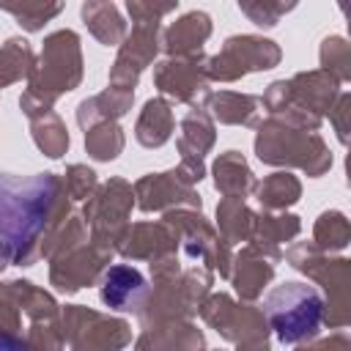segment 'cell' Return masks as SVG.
<instances>
[{
	"label": "cell",
	"mask_w": 351,
	"mask_h": 351,
	"mask_svg": "<svg viewBox=\"0 0 351 351\" xmlns=\"http://www.w3.org/2000/svg\"><path fill=\"white\" fill-rule=\"evenodd\" d=\"M255 154L266 165H285L299 167L307 176H324L332 167V154L321 134L315 132H299L293 126H285L282 121H263L258 126L255 137Z\"/></svg>",
	"instance_id": "4"
},
{
	"label": "cell",
	"mask_w": 351,
	"mask_h": 351,
	"mask_svg": "<svg viewBox=\"0 0 351 351\" xmlns=\"http://www.w3.org/2000/svg\"><path fill=\"white\" fill-rule=\"evenodd\" d=\"M0 351H33L25 337H14V335H0Z\"/></svg>",
	"instance_id": "41"
},
{
	"label": "cell",
	"mask_w": 351,
	"mask_h": 351,
	"mask_svg": "<svg viewBox=\"0 0 351 351\" xmlns=\"http://www.w3.org/2000/svg\"><path fill=\"white\" fill-rule=\"evenodd\" d=\"M3 266H5V263H3V261H0V271H3Z\"/></svg>",
	"instance_id": "42"
},
{
	"label": "cell",
	"mask_w": 351,
	"mask_h": 351,
	"mask_svg": "<svg viewBox=\"0 0 351 351\" xmlns=\"http://www.w3.org/2000/svg\"><path fill=\"white\" fill-rule=\"evenodd\" d=\"M252 192H255L258 203L263 206V211H282V208H288L299 200L302 184L291 173H271L261 184H255Z\"/></svg>",
	"instance_id": "28"
},
{
	"label": "cell",
	"mask_w": 351,
	"mask_h": 351,
	"mask_svg": "<svg viewBox=\"0 0 351 351\" xmlns=\"http://www.w3.org/2000/svg\"><path fill=\"white\" fill-rule=\"evenodd\" d=\"M274 277V263L261 255L255 247H244L233 263H230V280H233V288L236 293L244 299V302H252L263 293V288L271 282Z\"/></svg>",
	"instance_id": "18"
},
{
	"label": "cell",
	"mask_w": 351,
	"mask_h": 351,
	"mask_svg": "<svg viewBox=\"0 0 351 351\" xmlns=\"http://www.w3.org/2000/svg\"><path fill=\"white\" fill-rule=\"evenodd\" d=\"M99 296L110 310L118 313H140L145 296H148V285L145 277L129 266V263H115L107 266L99 277Z\"/></svg>",
	"instance_id": "14"
},
{
	"label": "cell",
	"mask_w": 351,
	"mask_h": 351,
	"mask_svg": "<svg viewBox=\"0 0 351 351\" xmlns=\"http://www.w3.org/2000/svg\"><path fill=\"white\" fill-rule=\"evenodd\" d=\"M159 38H162L159 22H134L132 33H126V38L118 47V58L110 69V88L134 90L140 71L151 66V60L162 47Z\"/></svg>",
	"instance_id": "10"
},
{
	"label": "cell",
	"mask_w": 351,
	"mask_h": 351,
	"mask_svg": "<svg viewBox=\"0 0 351 351\" xmlns=\"http://www.w3.org/2000/svg\"><path fill=\"white\" fill-rule=\"evenodd\" d=\"M255 176L239 151H225L214 162V186L233 200H244L255 189Z\"/></svg>",
	"instance_id": "22"
},
{
	"label": "cell",
	"mask_w": 351,
	"mask_h": 351,
	"mask_svg": "<svg viewBox=\"0 0 351 351\" xmlns=\"http://www.w3.org/2000/svg\"><path fill=\"white\" fill-rule=\"evenodd\" d=\"M178 250V236L165 222H137L126 228L115 252L132 261H159Z\"/></svg>",
	"instance_id": "15"
},
{
	"label": "cell",
	"mask_w": 351,
	"mask_h": 351,
	"mask_svg": "<svg viewBox=\"0 0 351 351\" xmlns=\"http://www.w3.org/2000/svg\"><path fill=\"white\" fill-rule=\"evenodd\" d=\"M217 225H219L222 241H228V244L250 241L252 225H255V211H250L244 200L222 197L217 206Z\"/></svg>",
	"instance_id": "27"
},
{
	"label": "cell",
	"mask_w": 351,
	"mask_h": 351,
	"mask_svg": "<svg viewBox=\"0 0 351 351\" xmlns=\"http://www.w3.org/2000/svg\"><path fill=\"white\" fill-rule=\"evenodd\" d=\"M340 82L335 77H329L321 69L313 71H302L293 80H288V90H291V104L313 112V115H324L332 110L335 99L340 96Z\"/></svg>",
	"instance_id": "16"
},
{
	"label": "cell",
	"mask_w": 351,
	"mask_h": 351,
	"mask_svg": "<svg viewBox=\"0 0 351 351\" xmlns=\"http://www.w3.org/2000/svg\"><path fill=\"white\" fill-rule=\"evenodd\" d=\"M154 82L159 93L197 107L208 96V77H206V55H186V58H167L154 69Z\"/></svg>",
	"instance_id": "11"
},
{
	"label": "cell",
	"mask_w": 351,
	"mask_h": 351,
	"mask_svg": "<svg viewBox=\"0 0 351 351\" xmlns=\"http://www.w3.org/2000/svg\"><path fill=\"white\" fill-rule=\"evenodd\" d=\"M132 189H134L137 206L143 211H173V208H181V206H189V208L200 211V195L195 192V186L184 184L176 176V170L148 173Z\"/></svg>",
	"instance_id": "13"
},
{
	"label": "cell",
	"mask_w": 351,
	"mask_h": 351,
	"mask_svg": "<svg viewBox=\"0 0 351 351\" xmlns=\"http://www.w3.org/2000/svg\"><path fill=\"white\" fill-rule=\"evenodd\" d=\"M90 36L104 44V47H121V41L126 38V22L118 11L115 3H107V0H88L82 3L80 8Z\"/></svg>",
	"instance_id": "21"
},
{
	"label": "cell",
	"mask_w": 351,
	"mask_h": 351,
	"mask_svg": "<svg viewBox=\"0 0 351 351\" xmlns=\"http://www.w3.org/2000/svg\"><path fill=\"white\" fill-rule=\"evenodd\" d=\"M126 11L132 22H159L165 14L176 11V3H145V0H129Z\"/></svg>",
	"instance_id": "38"
},
{
	"label": "cell",
	"mask_w": 351,
	"mask_h": 351,
	"mask_svg": "<svg viewBox=\"0 0 351 351\" xmlns=\"http://www.w3.org/2000/svg\"><path fill=\"white\" fill-rule=\"evenodd\" d=\"M296 3H271V0H239V11L250 16L258 27H274L282 14L293 11Z\"/></svg>",
	"instance_id": "36"
},
{
	"label": "cell",
	"mask_w": 351,
	"mask_h": 351,
	"mask_svg": "<svg viewBox=\"0 0 351 351\" xmlns=\"http://www.w3.org/2000/svg\"><path fill=\"white\" fill-rule=\"evenodd\" d=\"M82 80V52L80 36L74 30H55L44 38L41 55L36 58L27 74V90L19 99L22 112L36 121L52 112V104L60 93H69Z\"/></svg>",
	"instance_id": "2"
},
{
	"label": "cell",
	"mask_w": 351,
	"mask_h": 351,
	"mask_svg": "<svg viewBox=\"0 0 351 351\" xmlns=\"http://www.w3.org/2000/svg\"><path fill=\"white\" fill-rule=\"evenodd\" d=\"M321 71L346 82L351 77V47L343 36H326L321 41Z\"/></svg>",
	"instance_id": "33"
},
{
	"label": "cell",
	"mask_w": 351,
	"mask_h": 351,
	"mask_svg": "<svg viewBox=\"0 0 351 351\" xmlns=\"http://www.w3.org/2000/svg\"><path fill=\"white\" fill-rule=\"evenodd\" d=\"M134 203V189L123 178H110L101 184L85 203L82 219L90 225V244L115 252L126 228H129V211Z\"/></svg>",
	"instance_id": "6"
},
{
	"label": "cell",
	"mask_w": 351,
	"mask_h": 351,
	"mask_svg": "<svg viewBox=\"0 0 351 351\" xmlns=\"http://www.w3.org/2000/svg\"><path fill=\"white\" fill-rule=\"evenodd\" d=\"M60 326L69 351H121L132 343L129 321L82 304H66L60 310Z\"/></svg>",
	"instance_id": "8"
},
{
	"label": "cell",
	"mask_w": 351,
	"mask_h": 351,
	"mask_svg": "<svg viewBox=\"0 0 351 351\" xmlns=\"http://www.w3.org/2000/svg\"><path fill=\"white\" fill-rule=\"evenodd\" d=\"M348 107H351V96H348V93H340V96L335 99L332 110H329V121H332V126H335L340 143H348V115H351Z\"/></svg>",
	"instance_id": "39"
},
{
	"label": "cell",
	"mask_w": 351,
	"mask_h": 351,
	"mask_svg": "<svg viewBox=\"0 0 351 351\" xmlns=\"http://www.w3.org/2000/svg\"><path fill=\"white\" fill-rule=\"evenodd\" d=\"M285 261L304 271L313 282H318L326 293L324 302V324L340 329L348 324V282H351V263L346 258H329L313 241H296L285 250Z\"/></svg>",
	"instance_id": "5"
},
{
	"label": "cell",
	"mask_w": 351,
	"mask_h": 351,
	"mask_svg": "<svg viewBox=\"0 0 351 351\" xmlns=\"http://www.w3.org/2000/svg\"><path fill=\"white\" fill-rule=\"evenodd\" d=\"M296 351H351V343H348V335L346 332H335V335H329L324 340L299 346Z\"/></svg>",
	"instance_id": "40"
},
{
	"label": "cell",
	"mask_w": 351,
	"mask_h": 351,
	"mask_svg": "<svg viewBox=\"0 0 351 351\" xmlns=\"http://www.w3.org/2000/svg\"><path fill=\"white\" fill-rule=\"evenodd\" d=\"M173 110L165 99H148L140 118H137V126H134V137L143 148H159L170 140L173 134Z\"/></svg>",
	"instance_id": "26"
},
{
	"label": "cell",
	"mask_w": 351,
	"mask_h": 351,
	"mask_svg": "<svg viewBox=\"0 0 351 351\" xmlns=\"http://www.w3.org/2000/svg\"><path fill=\"white\" fill-rule=\"evenodd\" d=\"M69 214L60 176H11L0 170V261L30 266L41 255L44 239Z\"/></svg>",
	"instance_id": "1"
},
{
	"label": "cell",
	"mask_w": 351,
	"mask_h": 351,
	"mask_svg": "<svg viewBox=\"0 0 351 351\" xmlns=\"http://www.w3.org/2000/svg\"><path fill=\"white\" fill-rule=\"evenodd\" d=\"M217 132H214V121L206 110L192 107L184 118H181V134H178V151L181 159H192V162H203V156L208 154V148L214 145Z\"/></svg>",
	"instance_id": "24"
},
{
	"label": "cell",
	"mask_w": 351,
	"mask_h": 351,
	"mask_svg": "<svg viewBox=\"0 0 351 351\" xmlns=\"http://www.w3.org/2000/svg\"><path fill=\"white\" fill-rule=\"evenodd\" d=\"M197 313L208 326H214L236 351H269V329L261 310L250 304H236L228 293H211L200 302Z\"/></svg>",
	"instance_id": "7"
},
{
	"label": "cell",
	"mask_w": 351,
	"mask_h": 351,
	"mask_svg": "<svg viewBox=\"0 0 351 351\" xmlns=\"http://www.w3.org/2000/svg\"><path fill=\"white\" fill-rule=\"evenodd\" d=\"M208 36H211V16L206 11H189L162 33V49L167 52V58L197 55Z\"/></svg>",
	"instance_id": "17"
},
{
	"label": "cell",
	"mask_w": 351,
	"mask_h": 351,
	"mask_svg": "<svg viewBox=\"0 0 351 351\" xmlns=\"http://www.w3.org/2000/svg\"><path fill=\"white\" fill-rule=\"evenodd\" d=\"M85 148L93 159L99 162H110L123 151V132L115 121H104L96 123L85 132Z\"/></svg>",
	"instance_id": "32"
},
{
	"label": "cell",
	"mask_w": 351,
	"mask_h": 351,
	"mask_svg": "<svg viewBox=\"0 0 351 351\" xmlns=\"http://www.w3.org/2000/svg\"><path fill=\"white\" fill-rule=\"evenodd\" d=\"M302 222L293 214H255V225H252V236H250V247H255L261 255H266L269 261H280L282 241H291L299 233Z\"/></svg>",
	"instance_id": "20"
},
{
	"label": "cell",
	"mask_w": 351,
	"mask_h": 351,
	"mask_svg": "<svg viewBox=\"0 0 351 351\" xmlns=\"http://www.w3.org/2000/svg\"><path fill=\"white\" fill-rule=\"evenodd\" d=\"M263 318L280 343H310L324 324V296L307 282L274 285L263 302Z\"/></svg>",
	"instance_id": "3"
},
{
	"label": "cell",
	"mask_w": 351,
	"mask_h": 351,
	"mask_svg": "<svg viewBox=\"0 0 351 351\" xmlns=\"http://www.w3.org/2000/svg\"><path fill=\"white\" fill-rule=\"evenodd\" d=\"M206 104H208V115L217 118L219 123H230V126H252V123H258L261 99H255L250 93L219 90V93H208Z\"/></svg>",
	"instance_id": "25"
},
{
	"label": "cell",
	"mask_w": 351,
	"mask_h": 351,
	"mask_svg": "<svg viewBox=\"0 0 351 351\" xmlns=\"http://www.w3.org/2000/svg\"><path fill=\"white\" fill-rule=\"evenodd\" d=\"M0 11L11 14L25 30L36 33L41 30L52 16H58L63 11V3H3Z\"/></svg>",
	"instance_id": "34"
},
{
	"label": "cell",
	"mask_w": 351,
	"mask_h": 351,
	"mask_svg": "<svg viewBox=\"0 0 351 351\" xmlns=\"http://www.w3.org/2000/svg\"><path fill=\"white\" fill-rule=\"evenodd\" d=\"M33 140H36L38 151H44L49 159H60L66 154V148H69L66 123L55 112H47V115L33 121Z\"/></svg>",
	"instance_id": "31"
},
{
	"label": "cell",
	"mask_w": 351,
	"mask_h": 351,
	"mask_svg": "<svg viewBox=\"0 0 351 351\" xmlns=\"http://www.w3.org/2000/svg\"><path fill=\"white\" fill-rule=\"evenodd\" d=\"M203 332L189 321H167L156 326H145L137 337L134 351H200Z\"/></svg>",
	"instance_id": "19"
},
{
	"label": "cell",
	"mask_w": 351,
	"mask_h": 351,
	"mask_svg": "<svg viewBox=\"0 0 351 351\" xmlns=\"http://www.w3.org/2000/svg\"><path fill=\"white\" fill-rule=\"evenodd\" d=\"M36 63V55H33V47L19 38V36H11L3 47H0V88L11 85V82H19L22 77L30 74Z\"/></svg>",
	"instance_id": "29"
},
{
	"label": "cell",
	"mask_w": 351,
	"mask_h": 351,
	"mask_svg": "<svg viewBox=\"0 0 351 351\" xmlns=\"http://www.w3.org/2000/svg\"><path fill=\"white\" fill-rule=\"evenodd\" d=\"M60 181H63V192L69 200H85L96 192V173L85 165H71Z\"/></svg>",
	"instance_id": "37"
},
{
	"label": "cell",
	"mask_w": 351,
	"mask_h": 351,
	"mask_svg": "<svg viewBox=\"0 0 351 351\" xmlns=\"http://www.w3.org/2000/svg\"><path fill=\"white\" fill-rule=\"evenodd\" d=\"M112 261L110 250H101L96 244H90V239L69 252H63L60 258L49 261V282L60 291V293H77L85 285H93L104 266Z\"/></svg>",
	"instance_id": "12"
},
{
	"label": "cell",
	"mask_w": 351,
	"mask_h": 351,
	"mask_svg": "<svg viewBox=\"0 0 351 351\" xmlns=\"http://www.w3.org/2000/svg\"><path fill=\"white\" fill-rule=\"evenodd\" d=\"M134 101V90H121V88H107L85 101H80L77 107V123L82 129H90L96 123H104V121H115L121 115L129 112Z\"/></svg>",
	"instance_id": "23"
},
{
	"label": "cell",
	"mask_w": 351,
	"mask_h": 351,
	"mask_svg": "<svg viewBox=\"0 0 351 351\" xmlns=\"http://www.w3.org/2000/svg\"><path fill=\"white\" fill-rule=\"evenodd\" d=\"M351 239V225L346 219L343 211H324L318 219H315V228H313V244L321 250V252H337L348 244Z\"/></svg>",
	"instance_id": "30"
},
{
	"label": "cell",
	"mask_w": 351,
	"mask_h": 351,
	"mask_svg": "<svg viewBox=\"0 0 351 351\" xmlns=\"http://www.w3.org/2000/svg\"><path fill=\"white\" fill-rule=\"evenodd\" d=\"M25 343L33 351H69L66 337H63V326H60V315L30 321L27 335H25Z\"/></svg>",
	"instance_id": "35"
},
{
	"label": "cell",
	"mask_w": 351,
	"mask_h": 351,
	"mask_svg": "<svg viewBox=\"0 0 351 351\" xmlns=\"http://www.w3.org/2000/svg\"><path fill=\"white\" fill-rule=\"evenodd\" d=\"M282 52L263 36H230L214 58H206L208 82H233L250 71H266L280 63Z\"/></svg>",
	"instance_id": "9"
}]
</instances>
